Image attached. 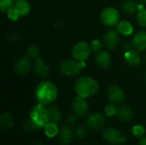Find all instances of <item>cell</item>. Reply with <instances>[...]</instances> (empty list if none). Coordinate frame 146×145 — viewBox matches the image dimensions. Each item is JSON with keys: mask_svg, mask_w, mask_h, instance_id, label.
I'll use <instances>...</instances> for the list:
<instances>
[{"mask_svg": "<svg viewBox=\"0 0 146 145\" xmlns=\"http://www.w3.org/2000/svg\"><path fill=\"white\" fill-rule=\"evenodd\" d=\"M0 123L3 128H10L13 126V117L9 113H4L0 117Z\"/></svg>", "mask_w": 146, "mask_h": 145, "instance_id": "24", "label": "cell"}, {"mask_svg": "<svg viewBox=\"0 0 146 145\" xmlns=\"http://www.w3.org/2000/svg\"><path fill=\"white\" fill-rule=\"evenodd\" d=\"M86 123L87 127L99 130L103 128L105 124V117L100 113H93L86 118Z\"/></svg>", "mask_w": 146, "mask_h": 145, "instance_id": "10", "label": "cell"}, {"mask_svg": "<svg viewBox=\"0 0 146 145\" xmlns=\"http://www.w3.org/2000/svg\"><path fill=\"white\" fill-rule=\"evenodd\" d=\"M116 116L123 121H128L132 120L133 116V110L128 106L122 105L117 109Z\"/></svg>", "mask_w": 146, "mask_h": 145, "instance_id": "19", "label": "cell"}, {"mask_svg": "<svg viewBox=\"0 0 146 145\" xmlns=\"http://www.w3.org/2000/svg\"><path fill=\"white\" fill-rule=\"evenodd\" d=\"M133 44L134 48L139 50H146V32L141 31L136 33L133 38Z\"/></svg>", "mask_w": 146, "mask_h": 145, "instance_id": "16", "label": "cell"}, {"mask_svg": "<svg viewBox=\"0 0 146 145\" xmlns=\"http://www.w3.org/2000/svg\"><path fill=\"white\" fill-rule=\"evenodd\" d=\"M117 109L115 104L111 103L106 105L105 109H104V114L107 117H113L115 115H116L117 113Z\"/></svg>", "mask_w": 146, "mask_h": 145, "instance_id": "26", "label": "cell"}, {"mask_svg": "<svg viewBox=\"0 0 146 145\" xmlns=\"http://www.w3.org/2000/svg\"><path fill=\"white\" fill-rule=\"evenodd\" d=\"M57 88L50 81H43L36 87L34 96L38 103L49 105L52 103L57 97Z\"/></svg>", "mask_w": 146, "mask_h": 145, "instance_id": "1", "label": "cell"}, {"mask_svg": "<svg viewBox=\"0 0 146 145\" xmlns=\"http://www.w3.org/2000/svg\"><path fill=\"white\" fill-rule=\"evenodd\" d=\"M98 83L96 79L90 76H81L74 84V91L76 92L77 96L84 98H87L95 95L98 91Z\"/></svg>", "mask_w": 146, "mask_h": 145, "instance_id": "2", "label": "cell"}, {"mask_svg": "<svg viewBox=\"0 0 146 145\" xmlns=\"http://www.w3.org/2000/svg\"><path fill=\"white\" fill-rule=\"evenodd\" d=\"M89 110V106L86 98L77 96L73 101V111L78 117L85 116Z\"/></svg>", "mask_w": 146, "mask_h": 145, "instance_id": "9", "label": "cell"}, {"mask_svg": "<svg viewBox=\"0 0 146 145\" xmlns=\"http://www.w3.org/2000/svg\"><path fill=\"white\" fill-rule=\"evenodd\" d=\"M90 46H91L92 50H93V51H95V52H98V51L101 50L102 43H101V41L98 40V39H94V40L92 41Z\"/></svg>", "mask_w": 146, "mask_h": 145, "instance_id": "33", "label": "cell"}, {"mask_svg": "<svg viewBox=\"0 0 146 145\" xmlns=\"http://www.w3.org/2000/svg\"><path fill=\"white\" fill-rule=\"evenodd\" d=\"M103 138L111 144H121L126 142V138L120 131L114 127H108L103 132Z\"/></svg>", "mask_w": 146, "mask_h": 145, "instance_id": "7", "label": "cell"}, {"mask_svg": "<svg viewBox=\"0 0 146 145\" xmlns=\"http://www.w3.org/2000/svg\"><path fill=\"white\" fill-rule=\"evenodd\" d=\"M91 46L85 41L78 42L73 48L72 55L74 59L79 62H85L91 54Z\"/></svg>", "mask_w": 146, "mask_h": 145, "instance_id": "6", "label": "cell"}, {"mask_svg": "<svg viewBox=\"0 0 146 145\" xmlns=\"http://www.w3.org/2000/svg\"><path fill=\"white\" fill-rule=\"evenodd\" d=\"M47 112H48V117L50 122H54L57 124L61 121L62 113L56 106H51L47 108Z\"/></svg>", "mask_w": 146, "mask_h": 145, "instance_id": "20", "label": "cell"}, {"mask_svg": "<svg viewBox=\"0 0 146 145\" xmlns=\"http://www.w3.org/2000/svg\"><path fill=\"white\" fill-rule=\"evenodd\" d=\"M106 95L109 100L115 104H119L122 103L125 99L124 91L116 85H112L110 87H108Z\"/></svg>", "mask_w": 146, "mask_h": 145, "instance_id": "8", "label": "cell"}, {"mask_svg": "<svg viewBox=\"0 0 146 145\" xmlns=\"http://www.w3.org/2000/svg\"><path fill=\"white\" fill-rule=\"evenodd\" d=\"M7 15L9 17V19L12 20V21H17L20 18V15L17 12V10L15 9V7L13 6L11 9H9V10L7 12Z\"/></svg>", "mask_w": 146, "mask_h": 145, "instance_id": "32", "label": "cell"}, {"mask_svg": "<svg viewBox=\"0 0 146 145\" xmlns=\"http://www.w3.org/2000/svg\"><path fill=\"white\" fill-rule=\"evenodd\" d=\"M77 115H75V114H74V115H71L68 118V123H70V124H74V123H75L76 122V120H77Z\"/></svg>", "mask_w": 146, "mask_h": 145, "instance_id": "34", "label": "cell"}, {"mask_svg": "<svg viewBox=\"0 0 146 145\" xmlns=\"http://www.w3.org/2000/svg\"><path fill=\"white\" fill-rule=\"evenodd\" d=\"M15 4L14 0H0V9L3 13H7Z\"/></svg>", "mask_w": 146, "mask_h": 145, "instance_id": "28", "label": "cell"}, {"mask_svg": "<svg viewBox=\"0 0 146 145\" xmlns=\"http://www.w3.org/2000/svg\"><path fill=\"white\" fill-rule=\"evenodd\" d=\"M117 31L122 35L127 36L133 33V27L132 24L127 21H121L117 24Z\"/></svg>", "mask_w": 146, "mask_h": 145, "instance_id": "21", "label": "cell"}, {"mask_svg": "<svg viewBox=\"0 0 146 145\" xmlns=\"http://www.w3.org/2000/svg\"><path fill=\"white\" fill-rule=\"evenodd\" d=\"M145 81H146V73H145Z\"/></svg>", "mask_w": 146, "mask_h": 145, "instance_id": "37", "label": "cell"}, {"mask_svg": "<svg viewBox=\"0 0 146 145\" xmlns=\"http://www.w3.org/2000/svg\"><path fill=\"white\" fill-rule=\"evenodd\" d=\"M139 145H146V137H142L141 139L139 140Z\"/></svg>", "mask_w": 146, "mask_h": 145, "instance_id": "35", "label": "cell"}, {"mask_svg": "<svg viewBox=\"0 0 146 145\" xmlns=\"http://www.w3.org/2000/svg\"><path fill=\"white\" fill-rule=\"evenodd\" d=\"M74 136V133L72 128L69 127L68 126H63L59 130L58 140L62 144L68 145L72 142Z\"/></svg>", "mask_w": 146, "mask_h": 145, "instance_id": "12", "label": "cell"}, {"mask_svg": "<svg viewBox=\"0 0 146 145\" xmlns=\"http://www.w3.org/2000/svg\"><path fill=\"white\" fill-rule=\"evenodd\" d=\"M145 61H146V58H145Z\"/></svg>", "mask_w": 146, "mask_h": 145, "instance_id": "38", "label": "cell"}, {"mask_svg": "<svg viewBox=\"0 0 146 145\" xmlns=\"http://www.w3.org/2000/svg\"><path fill=\"white\" fill-rule=\"evenodd\" d=\"M125 60L130 66H138L140 63L141 58L139 54L135 50H130L125 53Z\"/></svg>", "mask_w": 146, "mask_h": 145, "instance_id": "18", "label": "cell"}, {"mask_svg": "<svg viewBox=\"0 0 146 145\" xmlns=\"http://www.w3.org/2000/svg\"><path fill=\"white\" fill-rule=\"evenodd\" d=\"M132 132H133V135L134 137H137V138H142L144 135H145V129L143 126L141 125H136L133 127V130H132Z\"/></svg>", "mask_w": 146, "mask_h": 145, "instance_id": "29", "label": "cell"}, {"mask_svg": "<svg viewBox=\"0 0 146 145\" xmlns=\"http://www.w3.org/2000/svg\"><path fill=\"white\" fill-rule=\"evenodd\" d=\"M75 135L78 138L83 139L86 137L87 135V129L85 126H80L76 129L75 131Z\"/></svg>", "mask_w": 146, "mask_h": 145, "instance_id": "31", "label": "cell"}, {"mask_svg": "<svg viewBox=\"0 0 146 145\" xmlns=\"http://www.w3.org/2000/svg\"><path fill=\"white\" fill-rule=\"evenodd\" d=\"M27 57H29L30 59H37L40 53V49L38 45L33 44L27 49Z\"/></svg>", "mask_w": 146, "mask_h": 145, "instance_id": "25", "label": "cell"}, {"mask_svg": "<svg viewBox=\"0 0 146 145\" xmlns=\"http://www.w3.org/2000/svg\"><path fill=\"white\" fill-rule=\"evenodd\" d=\"M100 19L102 23L105 26H112L119 23L120 15L118 10L114 7H107L102 11Z\"/></svg>", "mask_w": 146, "mask_h": 145, "instance_id": "5", "label": "cell"}, {"mask_svg": "<svg viewBox=\"0 0 146 145\" xmlns=\"http://www.w3.org/2000/svg\"><path fill=\"white\" fill-rule=\"evenodd\" d=\"M140 2H141L143 4H145L146 5V0H140Z\"/></svg>", "mask_w": 146, "mask_h": 145, "instance_id": "36", "label": "cell"}, {"mask_svg": "<svg viewBox=\"0 0 146 145\" xmlns=\"http://www.w3.org/2000/svg\"><path fill=\"white\" fill-rule=\"evenodd\" d=\"M95 62L99 68L104 69L108 68L111 64V57L110 53L106 50L98 51L95 56Z\"/></svg>", "mask_w": 146, "mask_h": 145, "instance_id": "13", "label": "cell"}, {"mask_svg": "<svg viewBox=\"0 0 146 145\" xmlns=\"http://www.w3.org/2000/svg\"><path fill=\"white\" fill-rule=\"evenodd\" d=\"M22 127H23L24 130H26V131H27V132H32V131H34V130L39 128V127L32 121L31 118L27 119V120H25V121H23V123H22Z\"/></svg>", "mask_w": 146, "mask_h": 145, "instance_id": "27", "label": "cell"}, {"mask_svg": "<svg viewBox=\"0 0 146 145\" xmlns=\"http://www.w3.org/2000/svg\"><path fill=\"white\" fill-rule=\"evenodd\" d=\"M119 33L118 31H115L114 29L109 30L104 38V45L109 49V50H113L115 49L118 43H119Z\"/></svg>", "mask_w": 146, "mask_h": 145, "instance_id": "11", "label": "cell"}, {"mask_svg": "<svg viewBox=\"0 0 146 145\" xmlns=\"http://www.w3.org/2000/svg\"><path fill=\"white\" fill-rule=\"evenodd\" d=\"M85 67L84 62H79L77 60H65L62 62L60 65V70L65 76L74 77L78 75L81 69Z\"/></svg>", "mask_w": 146, "mask_h": 145, "instance_id": "4", "label": "cell"}, {"mask_svg": "<svg viewBox=\"0 0 146 145\" xmlns=\"http://www.w3.org/2000/svg\"><path fill=\"white\" fill-rule=\"evenodd\" d=\"M14 7L17 10L20 17H23V16L27 15L30 12V9H31L30 4L27 0H17V1H15Z\"/></svg>", "mask_w": 146, "mask_h": 145, "instance_id": "17", "label": "cell"}, {"mask_svg": "<svg viewBox=\"0 0 146 145\" xmlns=\"http://www.w3.org/2000/svg\"><path fill=\"white\" fill-rule=\"evenodd\" d=\"M137 21L140 26L146 27V9H141L138 13Z\"/></svg>", "mask_w": 146, "mask_h": 145, "instance_id": "30", "label": "cell"}, {"mask_svg": "<svg viewBox=\"0 0 146 145\" xmlns=\"http://www.w3.org/2000/svg\"><path fill=\"white\" fill-rule=\"evenodd\" d=\"M122 9L126 14L132 15L137 9V3L134 0H125L122 3Z\"/></svg>", "mask_w": 146, "mask_h": 145, "instance_id": "23", "label": "cell"}, {"mask_svg": "<svg viewBox=\"0 0 146 145\" xmlns=\"http://www.w3.org/2000/svg\"><path fill=\"white\" fill-rule=\"evenodd\" d=\"M15 71L21 75L27 73L31 68V62L29 57H21L16 61L14 66Z\"/></svg>", "mask_w": 146, "mask_h": 145, "instance_id": "14", "label": "cell"}, {"mask_svg": "<svg viewBox=\"0 0 146 145\" xmlns=\"http://www.w3.org/2000/svg\"><path fill=\"white\" fill-rule=\"evenodd\" d=\"M30 118L38 127H44L48 122H50L47 108L40 103H38L32 108L30 111Z\"/></svg>", "mask_w": 146, "mask_h": 145, "instance_id": "3", "label": "cell"}, {"mask_svg": "<svg viewBox=\"0 0 146 145\" xmlns=\"http://www.w3.org/2000/svg\"><path fill=\"white\" fill-rule=\"evenodd\" d=\"M59 130L60 129L58 128L57 124L54 122H48L44 126V132L48 138H54L55 136L58 135Z\"/></svg>", "mask_w": 146, "mask_h": 145, "instance_id": "22", "label": "cell"}, {"mask_svg": "<svg viewBox=\"0 0 146 145\" xmlns=\"http://www.w3.org/2000/svg\"><path fill=\"white\" fill-rule=\"evenodd\" d=\"M33 68H34V71L35 73L43 78H45L48 76L49 73H50V68L49 66L45 63V62L41 59V58H37L34 64H33Z\"/></svg>", "mask_w": 146, "mask_h": 145, "instance_id": "15", "label": "cell"}]
</instances>
